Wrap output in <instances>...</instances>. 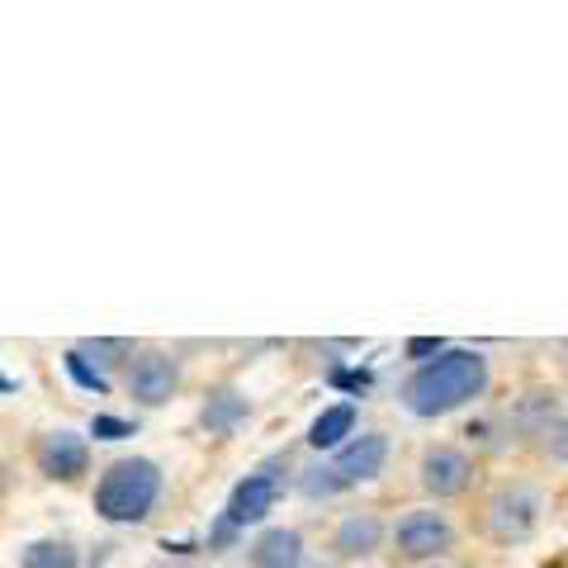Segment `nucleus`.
Returning a JSON list of instances; mask_svg holds the SVG:
<instances>
[{
  "label": "nucleus",
  "instance_id": "nucleus-1",
  "mask_svg": "<svg viewBox=\"0 0 568 568\" xmlns=\"http://www.w3.org/2000/svg\"><path fill=\"white\" fill-rule=\"evenodd\" d=\"M488 388H493L488 355L469 351V346H446L398 384V403H403V413L436 422V417H450L478 398H488Z\"/></svg>",
  "mask_w": 568,
  "mask_h": 568
},
{
  "label": "nucleus",
  "instance_id": "nucleus-2",
  "mask_svg": "<svg viewBox=\"0 0 568 568\" xmlns=\"http://www.w3.org/2000/svg\"><path fill=\"white\" fill-rule=\"evenodd\" d=\"M162 493H166L162 465L148 455H129V459H114V465L95 478L91 507H95V517L110 526H142L156 511V503H162Z\"/></svg>",
  "mask_w": 568,
  "mask_h": 568
},
{
  "label": "nucleus",
  "instance_id": "nucleus-3",
  "mask_svg": "<svg viewBox=\"0 0 568 568\" xmlns=\"http://www.w3.org/2000/svg\"><path fill=\"white\" fill-rule=\"evenodd\" d=\"M545 521V493L526 478H507V484L488 488V497L478 503V530L488 545H526Z\"/></svg>",
  "mask_w": 568,
  "mask_h": 568
},
{
  "label": "nucleus",
  "instance_id": "nucleus-4",
  "mask_svg": "<svg viewBox=\"0 0 568 568\" xmlns=\"http://www.w3.org/2000/svg\"><path fill=\"white\" fill-rule=\"evenodd\" d=\"M459 545V526L450 511H440L432 503L422 507H407L403 517L388 526V549L403 559V564H440Z\"/></svg>",
  "mask_w": 568,
  "mask_h": 568
},
{
  "label": "nucleus",
  "instance_id": "nucleus-5",
  "mask_svg": "<svg viewBox=\"0 0 568 568\" xmlns=\"http://www.w3.org/2000/svg\"><path fill=\"white\" fill-rule=\"evenodd\" d=\"M284 488H290V459L284 455L265 459L261 469H252L233 488V497H227V507H223V521H219V530H213V540H227V536H237V530H246V526H261L275 511Z\"/></svg>",
  "mask_w": 568,
  "mask_h": 568
},
{
  "label": "nucleus",
  "instance_id": "nucleus-6",
  "mask_svg": "<svg viewBox=\"0 0 568 568\" xmlns=\"http://www.w3.org/2000/svg\"><path fill=\"white\" fill-rule=\"evenodd\" d=\"M478 484V459L455 446V440H432L417 455V488L432 497V507L455 503V497H469Z\"/></svg>",
  "mask_w": 568,
  "mask_h": 568
},
{
  "label": "nucleus",
  "instance_id": "nucleus-7",
  "mask_svg": "<svg viewBox=\"0 0 568 568\" xmlns=\"http://www.w3.org/2000/svg\"><path fill=\"white\" fill-rule=\"evenodd\" d=\"M379 549H388V521L379 507H351L336 517L332 536H327V559L332 564H369L379 555Z\"/></svg>",
  "mask_w": 568,
  "mask_h": 568
},
{
  "label": "nucleus",
  "instance_id": "nucleus-8",
  "mask_svg": "<svg viewBox=\"0 0 568 568\" xmlns=\"http://www.w3.org/2000/svg\"><path fill=\"white\" fill-rule=\"evenodd\" d=\"M123 388L142 407H162L181 394V361L171 351H133V361L123 365Z\"/></svg>",
  "mask_w": 568,
  "mask_h": 568
},
{
  "label": "nucleus",
  "instance_id": "nucleus-9",
  "mask_svg": "<svg viewBox=\"0 0 568 568\" xmlns=\"http://www.w3.org/2000/svg\"><path fill=\"white\" fill-rule=\"evenodd\" d=\"M388 455H394V440H388L384 432H361V436H351L342 450H332L327 465L336 474V484L351 493L361 484H375V478L388 469Z\"/></svg>",
  "mask_w": 568,
  "mask_h": 568
},
{
  "label": "nucleus",
  "instance_id": "nucleus-10",
  "mask_svg": "<svg viewBox=\"0 0 568 568\" xmlns=\"http://www.w3.org/2000/svg\"><path fill=\"white\" fill-rule=\"evenodd\" d=\"M33 465L52 484H77V478L91 469V446H85L81 432H48L33 446Z\"/></svg>",
  "mask_w": 568,
  "mask_h": 568
},
{
  "label": "nucleus",
  "instance_id": "nucleus-11",
  "mask_svg": "<svg viewBox=\"0 0 568 568\" xmlns=\"http://www.w3.org/2000/svg\"><path fill=\"white\" fill-rule=\"evenodd\" d=\"M564 417L559 388H526L521 398H511L507 407V440H545V432Z\"/></svg>",
  "mask_w": 568,
  "mask_h": 568
},
{
  "label": "nucleus",
  "instance_id": "nucleus-12",
  "mask_svg": "<svg viewBox=\"0 0 568 568\" xmlns=\"http://www.w3.org/2000/svg\"><path fill=\"white\" fill-rule=\"evenodd\" d=\"M246 564H252V568H304L308 564L304 530H294V526L261 530V536L252 540V549H246Z\"/></svg>",
  "mask_w": 568,
  "mask_h": 568
},
{
  "label": "nucleus",
  "instance_id": "nucleus-13",
  "mask_svg": "<svg viewBox=\"0 0 568 568\" xmlns=\"http://www.w3.org/2000/svg\"><path fill=\"white\" fill-rule=\"evenodd\" d=\"M246 417H252V398H246L242 388H233V384L213 388V394L204 398V407H200V426L209 436H233Z\"/></svg>",
  "mask_w": 568,
  "mask_h": 568
},
{
  "label": "nucleus",
  "instance_id": "nucleus-14",
  "mask_svg": "<svg viewBox=\"0 0 568 568\" xmlns=\"http://www.w3.org/2000/svg\"><path fill=\"white\" fill-rule=\"evenodd\" d=\"M351 436H355V403H332V407H323V413L313 417V426H308V446H313L317 455L342 450Z\"/></svg>",
  "mask_w": 568,
  "mask_h": 568
},
{
  "label": "nucleus",
  "instance_id": "nucleus-15",
  "mask_svg": "<svg viewBox=\"0 0 568 568\" xmlns=\"http://www.w3.org/2000/svg\"><path fill=\"white\" fill-rule=\"evenodd\" d=\"M20 568H81V555L71 540H33L20 555Z\"/></svg>",
  "mask_w": 568,
  "mask_h": 568
},
{
  "label": "nucleus",
  "instance_id": "nucleus-16",
  "mask_svg": "<svg viewBox=\"0 0 568 568\" xmlns=\"http://www.w3.org/2000/svg\"><path fill=\"white\" fill-rule=\"evenodd\" d=\"M77 355H81V361H95V369L104 375V369L133 361V342H110V336H100V342H81Z\"/></svg>",
  "mask_w": 568,
  "mask_h": 568
},
{
  "label": "nucleus",
  "instance_id": "nucleus-17",
  "mask_svg": "<svg viewBox=\"0 0 568 568\" xmlns=\"http://www.w3.org/2000/svg\"><path fill=\"white\" fill-rule=\"evenodd\" d=\"M540 450H545V459L549 465H559V469H568V413L549 426L545 432V440H540Z\"/></svg>",
  "mask_w": 568,
  "mask_h": 568
},
{
  "label": "nucleus",
  "instance_id": "nucleus-18",
  "mask_svg": "<svg viewBox=\"0 0 568 568\" xmlns=\"http://www.w3.org/2000/svg\"><path fill=\"white\" fill-rule=\"evenodd\" d=\"M67 375L77 379L81 388H95V394H104V388H110V375H100V369H95L91 361H81L77 351H67Z\"/></svg>",
  "mask_w": 568,
  "mask_h": 568
},
{
  "label": "nucleus",
  "instance_id": "nucleus-19",
  "mask_svg": "<svg viewBox=\"0 0 568 568\" xmlns=\"http://www.w3.org/2000/svg\"><path fill=\"white\" fill-rule=\"evenodd\" d=\"M91 436H100V440H123V436H133V426L119 422V417H95V422H91Z\"/></svg>",
  "mask_w": 568,
  "mask_h": 568
},
{
  "label": "nucleus",
  "instance_id": "nucleus-20",
  "mask_svg": "<svg viewBox=\"0 0 568 568\" xmlns=\"http://www.w3.org/2000/svg\"><path fill=\"white\" fill-rule=\"evenodd\" d=\"M407 351H413V355H440V351H446V346H440V342H413V346H407Z\"/></svg>",
  "mask_w": 568,
  "mask_h": 568
},
{
  "label": "nucleus",
  "instance_id": "nucleus-21",
  "mask_svg": "<svg viewBox=\"0 0 568 568\" xmlns=\"http://www.w3.org/2000/svg\"><path fill=\"white\" fill-rule=\"evenodd\" d=\"M304 568H342V564H332V559H313V555H308V564H304Z\"/></svg>",
  "mask_w": 568,
  "mask_h": 568
},
{
  "label": "nucleus",
  "instance_id": "nucleus-22",
  "mask_svg": "<svg viewBox=\"0 0 568 568\" xmlns=\"http://www.w3.org/2000/svg\"><path fill=\"white\" fill-rule=\"evenodd\" d=\"M10 388H14V379H10V375H0V394H10Z\"/></svg>",
  "mask_w": 568,
  "mask_h": 568
},
{
  "label": "nucleus",
  "instance_id": "nucleus-23",
  "mask_svg": "<svg viewBox=\"0 0 568 568\" xmlns=\"http://www.w3.org/2000/svg\"><path fill=\"white\" fill-rule=\"evenodd\" d=\"M426 568H455V564H426Z\"/></svg>",
  "mask_w": 568,
  "mask_h": 568
}]
</instances>
